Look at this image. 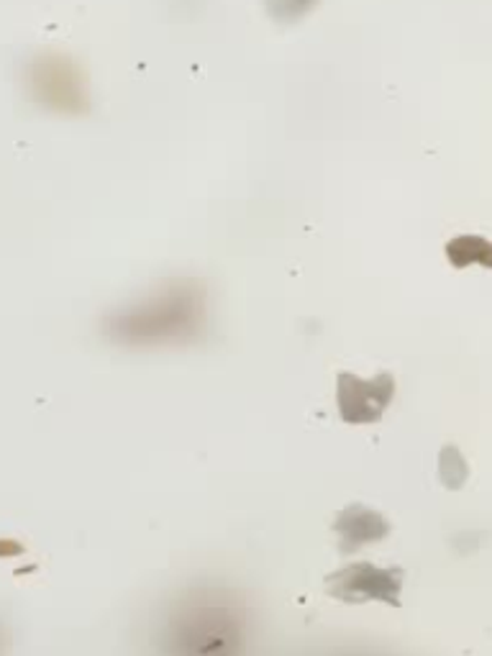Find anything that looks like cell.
I'll return each instance as SVG.
<instances>
[{
	"instance_id": "8992f818",
	"label": "cell",
	"mask_w": 492,
	"mask_h": 656,
	"mask_svg": "<svg viewBox=\"0 0 492 656\" xmlns=\"http://www.w3.org/2000/svg\"><path fill=\"white\" fill-rule=\"evenodd\" d=\"M438 477L446 490H461L469 480V467L461 457V451L454 444H446L438 457Z\"/></svg>"
},
{
	"instance_id": "277c9868",
	"label": "cell",
	"mask_w": 492,
	"mask_h": 656,
	"mask_svg": "<svg viewBox=\"0 0 492 656\" xmlns=\"http://www.w3.org/2000/svg\"><path fill=\"white\" fill-rule=\"evenodd\" d=\"M334 531L339 533V552L346 556L359 552L362 546L390 537L392 526L385 520L382 513L367 508L362 503H354L339 513L334 520Z\"/></svg>"
},
{
	"instance_id": "5b68a950",
	"label": "cell",
	"mask_w": 492,
	"mask_h": 656,
	"mask_svg": "<svg viewBox=\"0 0 492 656\" xmlns=\"http://www.w3.org/2000/svg\"><path fill=\"white\" fill-rule=\"evenodd\" d=\"M449 262L454 267H467V265H484L492 267V244L484 241L482 237H459L446 246Z\"/></svg>"
},
{
	"instance_id": "6da1fadb",
	"label": "cell",
	"mask_w": 492,
	"mask_h": 656,
	"mask_svg": "<svg viewBox=\"0 0 492 656\" xmlns=\"http://www.w3.org/2000/svg\"><path fill=\"white\" fill-rule=\"evenodd\" d=\"M403 579H405V572L400 567L382 569L369 562H354L350 567L339 569L334 575L325 577L323 587L334 600L352 602V606L380 600V602H388L392 608H400Z\"/></svg>"
},
{
	"instance_id": "52a82bcc",
	"label": "cell",
	"mask_w": 492,
	"mask_h": 656,
	"mask_svg": "<svg viewBox=\"0 0 492 656\" xmlns=\"http://www.w3.org/2000/svg\"><path fill=\"white\" fill-rule=\"evenodd\" d=\"M313 0H270V13L279 21H293L306 13Z\"/></svg>"
},
{
	"instance_id": "7a4b0ae2",
	"label": "cell",
	"mask_w": 492,
	"mask_h": 656,
	"mask_svg": "<svg viewBox=\"0 0 492 656\" xmlns=\"http://www.w3.org/2000/svg\"><path fill=\"white\" fill-rule=\"evenodd\" d=\"M396 395V380L390 375H377L373 380H362L357 375L342 372L339 375V416L346 424L362 426L375 424L382 418V413L388 411V405Z\"/></svg>"
},
{
	"instance_id": "3957f363",
	"label": "cell",
	"mask_w": 492,
	"mask_h": 656,
	"mask_svg": "<svg viewBox=\"0 0 492 656\" xmlns=\"http://www.w3.org/2000/svg\"><path fill=\"white\" fill-rule=\"evenodd\" d=\"M136 326L144 323V336H170L198 321V298L180 290L175 296H162L131 319Z\"/></svg>"
}]
</instances>
